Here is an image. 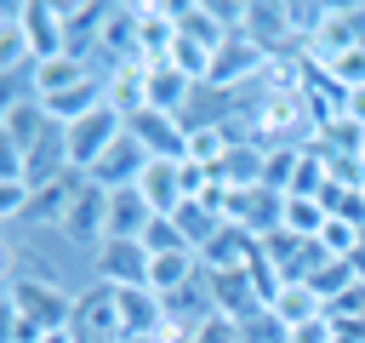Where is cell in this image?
Masks as SVG:
<instances>
[{
	"label": "cell",
	"instance_id": "obj_1",
	"mask_svg": "<svg viewBox=\"0 0 365 343\" xmlns=\"http://www.w3.org/2000/svg\"><path fill=\"white\" fill-rule=\"evenodd\" d=\"M6 314H23V320L40 326V332H63V326H74V297H68L51 274L17 269V274L6 280Z\"/></svg>",
	"mask_w": 365,
	"mask_h": 343
},
{
	"label": "cell",
	"instance_id": "obj_2",
	"mask_svg": "<svg viewBox=\"0 0 365 343\" xmlns=\"http://www.w3.org/2000/svg\"><path fill=\"white\" fill-rule=\"evenodd\" d=\"M125 137V114L120 109H108V97L91 109V114H80L74 126H63V149H68V172H91L114 143Z\"/></svg>",
	"mask_w": 365,
	"mask_h": 343
},
{
	"label": "cell",
	"instance_id": "obj_3",
	"mask_svg": "<svg viewBox=\"0 0 365 343\" xmlns=\"http://www.w3.org/2000/svg\"><path fill=\"white\" fill-rule=\"evenodd\" d=\"M63 120H51V109L40 103V97H6V109H0V149H11L23 166H29V154L57 131Z\"/></svg>",
	"mask_w": 365,
	"mask_h": 343
},
{
	"label": "cell",
	"instance_id": "obj_4",
	"mask_svg": "<svg viewBox=\"0 0 365 343\" xmlns=\"http://www.w3.org/2000/svg\"><path fill=\"white\" fill-rule=\"evenodd\" d=\"M68 332H74V343H103V337H120L125 343V332H120V292L108 280L86 286L74 297V326Z\"/></svg>",
	"mask_w": 365,
	"mask_h": 343
},
{
	"label": "cell",
	"instance_id": "obj_5",
	"mask_svg": "<svg viewBox=\"0 0 365 343\" xmlns=\"http://www.w3.org/2000/svg\"><path fill=\"white\" fill-rule=\"evenodd\" d=\"M57 229L74 246H103V234H108V189L97 177H80V189H74V200H68V212H63Z\"/></svg>",
	"mask_w": 365,
	"mask_h": 343
},
{
	"label": "cell",
	"instance_id": "obj_6",
	"mask_svg": "<svg viewBox=\"0 0 365 343\" xmlns=\"http://www.w3.org/2000/svg\"><path fill=\"white\" fill-rule=\"evenodd\" d=\"M91 80H97V74H91L86 51H63V57H51V63H34V69H29V97L57 103V97H68V91H80V86H91Z\"/></svg>",
	"mask_w": 365,
	"mask_h": 343
},
{
	"label": "cell",
	"instance_id": "obj_7",
	"mask_svg": "<svg viewBox=\"0 0 365 343\" xmlns=\"http://www.w3.org/2000/svg\"><path fill=\"white\" fill-rule=\"evenodd\" d=\"M125 131H131L154 160H182V154H188V126H182V114L143 109V114H131V120H125Z\"/></svg>",
	"mask_w": 365,
	"mask_h": 343
},
{
	"label": "cell",
	"instance_id": "obj_8",
	"mask_svg": "<svg viewBox=\"0 0 365 343\" xmlns=\"http://www.w3.org/2000/svg\"><path fill=\"white\" fill-rule=\"evenodd\" d=\"M17 11H23V40H29V57H34V63H51V57L68 51V34H63L57 6H46V0H17Z\"/></svg>",
	"mask_w": 365,
	"mask_h": 343
},
{
	"label": "cell",
	"instance_id": "obj_9",
	"mask_svg": "<svg viewBox=\"0 0 365 343\" xmlns=\"http://www.w3.org/2000/svg\"><path fill=\"white\" fill-rule=\"evenodd\" d=\"M148 246L143 240H103L97 246V280H108V286H148Z\"/></svg>",
	"mask_w": 365,
	"mask_h": 343
},
{
	"label": "cell",
	"instance_id": "obj_10",
	"mask_svg": "<svg viewBox=\"0 0 365 343\" xmlns=\"http://www.w3.org/2000/svg\"><path fill=\"white\" fill-rule=\"evenodd\" d=\"M211 274V269H205ZM211 292H217V314H228V320H257V314H268V297L257 292V280H251V269H240V274H211Z\"/></svg>",
	"mask_w": 365,
	"mask_h": 343
},
{
	"label": "cell",
	"instance_id": "obj_11",
	"mask_svg": "<svg viewBox=\"0 0 365 343\" xmlns=\"http://www.w3.org/2000/svg\"><path fill=\"white\" fill-rule=\"evenodd\" d=\"M148 160H154V154H148V149H143V143L125 131V137H120V143H114V149H108V154H103V160L86 172V177H97L103 189H131V183L148 172Z\"/></svg>",
	"mask_w": 365,
	"mask_h": 343
},
{
	"label": "cell",
	"instance_id": "obj_12",
	"mask_svg": "<svg viewBox=\"0 0 365 343\" xmlns=\"http://www.w3.org/2000/svg\"><path fill=\"white\" fill-rule=\"evenodd\" d=\"M154 217H160V212L143 200L137 183H131V189H108V234H103V240H143Z\"/></svg>",
	"mask_w": 365,
	"mask_h": 343
},
{
	"label": "cell",
	"instance_id": "obj_13",
	"mask_svg": "<svg viewBox=\"0 0 365 343\" xmlns=\"http://www.w3.org/2000/svg\"><path fill=\"white\" fill-rule=\"evenodd\" d=\"M240 34L251 40V46H262L268 57H279L297 34H291V17H285V6H268V0H251L245 6V23H240Z\"/></svg>",
	"mask_w": 365,
	"mask_h": 343
},
{
	"label": "cell",
	"instance_id": "obj_14",
	"mask_svg": "<svg viewBox=\"0 0 365 343\" xmlns=\"http://www.w3.org/2000/svg\"><path fill=\"white\" fill-rule=\"evenodd\" d=\"M262 166H268V149L262 143H234L222 160H217V183L222 189H234V194H245V189H262Z\"/></svg>",
	"mask_w": 365,
	"mask_h": 343
},
{
	"label": "cell",
	"instance_id": "obj_15",
	"mask_svg": "<svg viewBox=\"0 0 365 343\" xmlns=\"http://www.w3.org/2000/svg\"><path fill=\"white\" fill-rule=\"evenodd\" d=\"M137 189H143V200L160 212V217H171L188 194H182V160H148V172L137 177Z\"/></svg>",
	"mask_w": 365,
	"mask_h": 343
},
{
	"label": "cell",
	"instance_id": "obj_16",
	"mask_svg": "<svg viewBox=\"0 0 365 343\" xmlns=\"http://www.w3.org/2000/svg\"><path fill=\"white\" fill-rule=\"evenodd\" d=\"M262 63H274L262 46H251L245 34H228V40H222V51L211 57V80H205V86H228V74H257Z\"/></svg>",
	"mask_w": 365,
	"mask_h": 343
},
{
	"label": "cell",
	"instance_id": "obj_17",
	"mask_svg": "<svg viewBox=\"0 0 365 343\" xmlns=\"http://www.w3.org/2000/svg\"><path fill=\"white\" fill-rule=\"evenodd\" d=\"M274 320H279L285 332H297V326L325 320V303H319L314 286H279V297H274Z\"/></svg>",
	"mask_w": 365,
	"mask_h": 343
},
{
	"label": "cell",
	"instance_id": "obj_18",
	"mask_svg": "<svg viewBox=\"0 0 365 343\" xmlns=\"http://www.w3.org/2000/svg\"><path fill=\"white\" fill-rule=\"evenodd\" d=\"M194 274H200V252H165V257L148 263V292L171 297V292H182Z\"/></svg>",
	"mask_w": 365,
	"mask_h": 343
},
{
	"label": "cell",
	"instance_id": "obj_19",
	"mask_svg": "<svg viewBox=\"0 0 365 343\" xmlns=\"http://www.w3.org/2000/svg\"><path fill=\"white\" fill-rule=\"evenodd\" d=\"M171 223L182 229V240H188L194 252H200V246H205V240H211V234L222 229V217H217V212H211L205 200H182V206L171 212Z\"/></svg>",
	"mask_w": 365,
	"mask_h": 343
},
{
	"label": "cell",
	"instance_id": "obj_20",
	"mask_svg": "<svg viewBox=\"0 0 365 343\" xmlns=\"http://www.w3.org/2000/svg\"><path fill=\"white\" fill-rule=\"evenodd\" d=\"M234 149V137L222 131V126H188V154L182 160H194V166H205V172H217V160Z\"/></svg>",
	"mask_w": 365,
	"mask_h": 343
},
{
	"label": "cell",
	"instance_id": "obj_21",
	"mask_svg": "<svg viewBox=\"0 0 365 343\" xmlns=\"http://www.w3.org/2000/svg\"><path fill=\"white\" fill-rule=\"evenodd\" d=\"M359 240H365V229H359V223H348V217H325L319 246H325L331 257H354V252H359Z\"/></svg>",
	"mask_w": 365,
	"mask_h": 343
},
{
	"label": "cell",
	"instance_id": "obj_22",
	"mask_svg": "<svg viewBox=\"0 0 365 343\" xmlns=\"http://www.w3.org/2000/svg\"><path fill=\"white\" fill-rule=\"evenodd\" d=\"M143 246H148V257H165V252H194L171 217H154V223H148V234H143Z\"/></svg>",
	"mask_w": 365,
	"mask_h": 343
},
{
	"label": "cell",
	"instance_id": "obj_23",
	"mask_svg": "<svg viewBox=\"0 0 365 343\" xmlns=\"http://www.w3.org/2000/svg\"><path fill=\"white\" fill-rule=\"evenodd\" d=\"M188 343H245V332H240V320H228V314H217V320H205Z\"/></svg>",
	"mask_w": 365,
	"mask_h": 343
},
{
	"label": "cell",
	"instance_id": "obj_24",
	"mask_svg": "<svg viewBox=\"0 0 365 343\" xmlns=\"http://www.w3.org/2000/svg\"><path fill=\"white\" fill-rule=\"evenodd\" d=\"M34 343H74V332H68V326H63V332H40Z\"/></svg>",
	"mask_w": 365,
	"mask_h": 343
},
{
	"label": "cell",
	"instance_id": "obj_25",
	"mask_svg": "<svg viewBox=\"0 0 365 343\" xmlns=\"http://www.w3.org/2000/svg\"><path fill=\"white\" fill-rule=\"evenodd\" d=\"M160 343H188V337H160Z\"/></svg>",
	"mask_w": 365,
	"mask_h": 343
}]
</instances>
